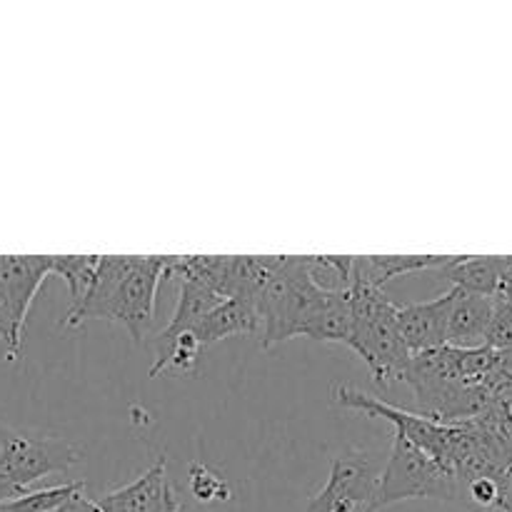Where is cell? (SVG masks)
Segmentation results:
<instances>
[{"label": "cell", "mask_w": 512, "mask_h": 512, "mask_svg": "<svg viewBox=\"0 0 512 512\" xmlns=\"http://www.w3.org/2000/svg\"><path fill=\"white\" fill-rule=\"evenodd\" d=\"M170 265L173 255H108L78 305V318L125 325L140 343L153 325L160 280L170 275Z\"/></svg>", "instance_id": "1"}, {"label": "cell", "mask_w": 512, "mask_h": 512, "mask_svg": "<svg viewBox=\"0 0 512 512\" xmlns=\"http://www.w3.org/2000/svg\"><path fill=\"white\" fill-rule=\"evenodd\" d=\"M350 305L355 318L350 348L365 360L375 383L390 388L395 380L405 378L413 360L398 328V303H393L383 290L353 285Z\"/></svg>", "instance_id": "2"}, {"label": "cell", "mask_w": 512, "mask_h": 512, "mask_svg": "<svg viewBox=\"0 0 512 512\" xmlns=\"http://www.w3.org/2000/svg\"><path fill=\"white\" fill-rule=\"evenodd\" d=\"M325 295L328 290L318 288L308 275L303 255H285L258 303L263 350L308 333Z\"/></svg>", "instance_id": "3"}, {"label": "cell", "mask_w": 512, "mask_h": 512, "mask_svg": "<svg viewBox=\"0 0 512 512\" xmlns=\"http://www.w3.org/2000/svg\"><path fill=\"white\" fill-rule=\"evenodd\" d=\"M463 493L465 485L458 475L443 468L428 453H423L405 435L395 433L390 460L385 465L383 475H380L375 512L388 508V505L403 503V500H458Z\"/></svg>", "instance_id": "4"}, {"label": "cell", "mask_w": 512, "mask_h": 512, "mask_svg": "<svg viewBox=\"0 0 512 512\" xmlns=\"http://www.w3.org/2000/svg\"><path fill=\"white\" fill-rule=\"evenodd\" d=\"M80 463V450L63 438L0 428V478L30 493V485Z\"/></svg>", "instance_id": "5"}, {"label": "cell", "mask_w": 512, "mask_h": 512, "mask_svg": "<svg viewBox=\"0 0 512 512\" xmlns=\"http://www.w3.org/2000/svg\"><path fill=\"white\" fill-rule=\"evenodd\" d=\"M380 475L358 450L335 455L330 478L318 495H313L305 512H375Z\"/></svg>", "instance_id": "6"}, {"label": "cell", "mask_w": 512, "mask_h": 512, "mask_svg": "<svg viewBox=\"0 0 512 512\" xmlns=\"http://www.w3.org/2000/svg\"><path fill=\"white\" fill-rule=\"evenodd\" d=\"M48 275H53V255H0V290L13 310L20 340L30 305Z\"/></svg>", "instance_id": "7"}, {"label": "cell", "mask_w": 512, "mask_h": 512, "mask_svg": "<svg viewBox=\"0 0 512 512\" xmlns=\"http://www.w3.org/2000/svg\"><path fill=\"white\" fill-rule=\"evenodd\" d=\"M453 300L455 288H450L435 300L398 305V328L410 353H430L448 345V320Z\"/></svg>", "instance_id": "8"}, {"label": "cell", "mask_w": 512, "mask_h": 512, "mask_svg": "<svg viewBox=\"0 0 512 512\" xmlns=\"http://www.w3.org/2000/svg\"><path fill=\"white\" fill-rule=\"evenodd\" d=\"M178 500V493L168 480L165 455H160L148 473H143L125 488L103 495L98 505L108 512H168Z\"/></svg>", "instance_id": "9"}, {"label": "cell", "mask_w": 512, "mask_h": 512, "mask_svg": "<svg viewBox=\"0 0 512 512\" xmlns=\"http://www.w3.org/2000/svg\"><path fill=\"white\" fill-rule=\"evenodd\" d=\"M495 298L488 295L465 293L455 288L453 308H450L448 320V345L460 350L485 348L488 340L490 320H493Z\"/></svg>", "instance_id": "10"}, {"label": "cell", "mask_w": 512, "mask_h": 512, "mask_svg": "<svg viewBox=\"0 0 512 512\" xmlns=\"http://www.w3.org/2000/svg\"><path fill=\"white\" fill-rule=\"evenodd\" d=\"M285 255H230L225 275V298L243 300L258 308L270 278L278 273Z\"/></svg>", "instance_id": "11"}, {"label": "cell", "mask_w": 512, "mask_h": 512, "mask_svg": "<svg viewBox=\"0 0 512 512\" xmlns=\"http://www.w3.org/2000/svg\"><path fill=\"white\" fill-rule=\"evenodd\" d=\"M260 330V313L255 305L243 303V300H223L215 305L210 313H205L198 323L190 328L193 338L198 340L200 348L218 343V340L233 338V335H253Z\"/></svg>", "instance_id": "12"}, {"label": "cell", "mask_w": 512, "mask_h": 512, "mask_svg": "<svg viewBox=\"0 0 512 512\" xmlns=\"http://www.w3.org/2000/svg\"><path fill=\"white\" fill-rule=\"evenodd\" d=\"M453 255H358L353 268V285L383 290L395 275L418 273L428 268H443Z\"/></svg>", "instance_id": "13"}, {"label": "cell", "mask_w": 512, "mask_h": 512, "mask_svg": "<svg viewBox=\"0 0 512 512\" xmlns=\"http://www.w3.org/2000/svg\"><path fill=\"white\" fill-rule=\"evenodd\" d=\"M223 298L220 290H215L213 285L203 283V280L195 278H180V295H178V305H175V313L170 318V323L160 330L158 335V345H168L173 340H178L180 335L190 333L195 323L203 318L205 313L220 305Z\"/></svg>", "instance_id": "14"}, {"label": "cell", "mask_w": 512, "mask_h": 512, "mask_svg": "<svg viewBox=\"0 0 512 512\" xmlns=\"http://www.w3.org/2000/svg\"><path fill=\"white\" fill-rule=\"evenodd\" d=\"M445 280L453 283V288L465 293L500 295V263L498 255H453L448 265L440 268Z\"/></svg>", "instance_id": "15"}, {"label": "cell", "mask_w": 512, "mask_h": 512, "mask_svg": "<svg viewBox=\"0 0 512 512\" xmlns=\"http://www.w3.org/2000/svg\"><path fill=\"white\" fill-rule=\"evenodd\" d=\"M353 330H355V318H353V305H350V290L345 293H330L325 295L323 305H320L318 315L310 323L305 338L320 340V343H353Z\"/></svg>", "instance_id": "16"}, {"label": "cell", "mask_w": 512, "mask_h": 512, "mask_svg": "<svg viewBox=\"0 0 512 512\" xmlns=\"http://www.w3.org/2000/svg\"><path fill=\"white\" fill-rule=\"evenodd\" d=\"M308 275L318 288L345 293L353 288V255H303Z\"/></svg>", "instance_id": "17"}, {"label": "cell", "mask_w": 512, "mask_h": 512, "mask_svg": "<svg viewBox=\"0 0 512 512\" xmlns=\"http://www.w3.org/2000/svg\"><path fill=\"white\" fill-rule=\"evenodd\" d=\"M103 255H53V275H60L68 285L70 308L80 303L93 283Z\"/></svg>", "instance_id": "18"}, {"label": "cell", "mask_w": 512, "mask_h": 512, "mask_svg": "<svg viewBox=\"0 0 512 512\" xmlns=\"http://www.w3.org/2000/svg\"><path fill=\"white\" fill-rule=\"evenodd\" d=\"M80 490H85V483H63V485H53V488L30 490V493H25L23 498L0 505V510L3 512H58L70 498H75Z\"/></svg>", "instance_id": "19"}, {"label": "cell", "mask_w": 512, "mask_h": 512, "mask_svg": "<svg viewBox=\"0 0 512 512\" xmlns=\"http://www.w3.org/2000/svg\"><path fill=\"white\" fill-rule=\"evenodd\" d=\"M188 483L190 493H193L195 500L200 503H223V500H230V488L223 478H220L215 470H210L208 465L195 460L188 468Z\"/></svg>", "instance_id": "20"}, {"label": "cell", "mask_w": 512, "mask_h": 512, "mask_svg": "<svg viewBox=\"0 0 512 512\" xmlns=\"http://www.w3.org/2000/svg\"><path fill=\"white\" fill-rule=\"evenodd\" d=\"M485 348H493L498 353L512 350V303L505 300L503 295H495V310L493 320H490Z\"/></svg>", "instance_id": "21"}, {"label": "cell", "mask_w": 512, "mask_h": 512, "mask_svg": "<svg viewBox=\"0 0 512 512\" xmlns=\"http://www.w3.org/2000/svg\"><path fill=\"white\" fill-rule=\"evenodd\" d=\"M468 495L480 508H500V485L495 478H478L468 485Z\"/></svg>", "instance_id": "22"}, {"label": "cell", "mask_w": 512, "mask_h": 512, "mask_svg": "<svg viewBox=\"0 0 512 512\" xmlns=\"http://www.w3.org/2000/svg\"><path fill=\"white\" fill-rule=\"evenodd\" d=\"M0 338L5 340L8 345V360H15L20 353V338L15 333V320H13V310H10L8 300H5L3 290H0Z\"/></svg>", "instance_id": "23"}, {"label": "cell", "mask_w": 512, "mask_h": 512, "mask_svg": "<svg viewBox=\"0 0 512 512\" xmlns=\"http://www.w3.org/2000/svg\"><path fill=\"white\" fill-rule=\"evenodd\" d=\"M500 263V295L512 303V255H498Z\"/></svg>", "instance_id": "24"}, {"label": "cell", "mask_w": 512, "mask_h": 512, "mask_svg": "<svg viewBox=\"0 0 512 512\" xmlns=\"http://www.w3.org/2000/svg\"><path fill=\"white\" fill-rule=\"evenodd\" d=\"M58 512H93V500L85 498L83 490H80V493L75 495V498H70Z\"/></svg>", "instance_id": "25"}, {"label": "cell", "mask_w": 512, "mask_h": 512, "mask_svg": "<svg viewBox=\"0 0 512 512\" xmlns=\"http://www.w3.org/2000/svg\"><path fill=\"white\" fill-rule=\"evenodd\" d=\"M23 495H25V490H20L18 485H13V483H8L5 478H0V505L10 503V500L23 498Z\"/></svg>", "instance_id": "26"}, {"label": "cell", "mask_w": 512, "mask_h": 512, "mask_svg": "<svg viewBox=\"0 0 512 512\" xmlns=\"http://www.w3.org/2000/svg\"><path fill=\"white\" fill-rule=\"evenodd\" d=\"M93 512H108L105 508H100L98 505V500H93Z\"/></svg>", "instance_id": "27"}, {"label": "cell", "mask_w": 512, "mask_h": 512, "mask_svg": "<svg viewBox=\"0 0 512 512\" xmlns=\"http://www.w3.org/2000/svg\"><path fill=\"white\" fill-rule=\"evenodd\" d=\"M180 510H183V505H180V500H178V503H175V505H173V508H170L168 512H180Z\"/></svg>", "instance_id": "28"}]
</instances>
